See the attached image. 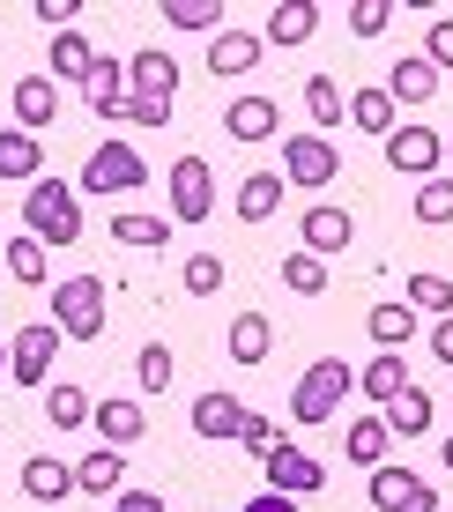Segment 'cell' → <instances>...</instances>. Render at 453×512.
Listing matches in <instances>:
<instances>
[{
  "mask_svg": "<svg viewBox=\"0 0 453 512\" xmlns=\"http://www.w3.org/2000/svg\"><path fill=\"white\" fill-rule=\"evenodd\" d=\"M23 223H30V238H38V245H75V238H82V201H75V186H67V179H30Z\"/></svg>",
  "mask_w": 453,
  "mask_h": 512,
  "instance_id": "1",
  "label": "cell"
},
{
  "mask_svg": "<svg viewBox=\"0 0 453 512\" xmlns=\"http://www.w3.org/2000/svg\"><path fill=\"white\" fill-rule=\"evenodd\" d=\"M350 394H357V372H350V364H342V357H312V372L290 386V416H298V423H327Z\"/></svg>",
  "mask_w": 453,
  "mask_h": 512,
  "instance_id": "2",
  "label": "cell"
},
{
  "mask_svg": "<svg viewBox=\"0 0 453 512\" xmlns=\"http://www.w3.org/2000/svg\"><path fill=\"white\" fill-rule=\"evenodd\" d=\"M52 327H60V342L75 334V342H97L104 334V282L97 275H67L60 290H52Z\"/></svg>",
  "mask_w": 453,
  "mask_h": 512,
  "instance_id": "3",
  "label": "cell"
},
{
  "mask_svg": "<svg viewBox=\"0 0 453 512\" xmlns=\"http://www.w3.org/2000/svg\"><path fill=\"white\" fill-rule=\"evenodd\" d=\"M142 179H149V164H142V149H134V141H97L90 164H82V193H104V201L134 193Z\"/></svg>",
  "mask_w": 453,
  "mask_h": 512,
  "instance_id": "4",
  "label": "cell"
},
{
  "mask_svg": "<svg viewBox=\"0 0 453 512\" xmlns=\"http://www.w3.org/2000/svg\"><path fill=\"white\" fill-rule=\"evenodd\" d=\"M387 164H394V171H409V179H439V164H446V134L431 127V119H402V127L387 134Z\"/></svg>",
  "mask_w": 453,
  "mask_h": 512,
  "instance_id": "5",
  "label": "cell"
},
{
  "mask_svg": "<svg viewBox=\"0 0 453 512\" xmlns=\"http://www.w3.org/2000/svg\"><path fill=\"white\" fill-rule=\"evenodd\" d=\"M335 179H342V156H335V141H327V134H290L283 141V186L320 193V186H335Z\"/></svg>",
  "mask_w": 453,
  "mask_h": 512,
  "instance_id": "6",
  "label": "cell"
},
{
  "mask_svg": "<svg viewBox=\"0 0 453 512\" xmlns=\"http://www.w3.org/2000/svg\"><path fill=\"white\" fill-rule=\"evenodd\" d=\"M372 505L379 512H439V490H431V475L387 461V468H372Z\"/></svg>",
  "mask_w": 453,
  "mask_h": 512,
  "instance_id": "7",
  "label": "cell"
},
{
  "mask_svg": "<svg viewBox=\"0 0 453 512\" xmlns=\"http://www.w3.org/2000/svg\"><path fill=\"white\" fill-rule=\"evenodd\" d=\"M208 208H216V171H208L201 156H179V164H171V216L208 223Z\"/></svg>",
  "mask_w": 453,
  "mask_h": 512,
  "instance_id": "8",
  "label": "cell"
},
{
  "mask_svg": "<svg viewBox=\"0 0 453 512\" xmlns=\"http://www.w3.org/2000/svg\"><path fill=\"white\" fill-rule=\"evenodd\" d=\"M260 468H268V490H275V498H320V483H327V468L312 461V453H298V446H275Z\"/></svg>",
  "mask_w": 453,
  "mask_h": 512,
  "instance_id": "9",
  "label": "cell"
},
{
  "mask_svg": "<svg viewBox=\"0 0 453 512\" xmlns=\"http://www.w3.org/2000/svg\"><path fill=\"white\" fill-rule=\"evenodd\" d=\"M52 357H60V327H23V334H15V342H8V372H15V386H38L45 372H52Z\"/></svg>",
  "mask_w": 453,
  "mask_h": 512,
  "instance_id": "10",
  "label": "cell"
},
{
  "mask_svg": "<svg viewBox=\"0 0 453 512\" xmlns=\"http://www.w3.org/2000/svg\"><path fill=\"white\" fill-rule=\"evenodd\" d=\"M298 238H305V253L312 260H335L342 245L357 238V223H350V208H335V201H320V208H305V223H298Z\"/></svg>",
  "mask_w": 453,
  "mask_h": 512,
  "instance_id": "11",
  "label": "cell"
},
{
  "mask_svg": "<svg viewBox=\"0 0 453 512\" xmlns=\"http://www.w3.org/2000/svg\"><path fill=\"white\" fill-rule=\"evenodd\" d=\"M127 90L134 97H156V104H171V90H179V60H171L164 45H142L127 60Z\"/></svg>",
  "mask_w": 453,
  "mask_h": 512,
  "instance_id": "12",
  "label": "cell"
},
{
  "mask_svg": "<svg viewBox=\"0 0 453 512\" xmlns=\"http://www.w3.org/2000/svg\"><path fill=\"white\" fill-rule=\"evenodd\" d=\"M90 423L104 431V446H112V453L142 446V431H149V416H142V401H134V394H119V401H97V409H90Z\"/></svg>",
  "mask_w": 453,
  "mask_h": 512,
  "instance_id": "13",
  "label": "cell"
},
{
  "mask_svg": "<svg viewBox=\"0 0 453 512\" xmlns=\"http://www.w3.org/2000/svg\"><path fill=\"white\" fill-rule=\"evenodd\" d=\"M246 401H238V394H223V386H216V394H201L194 401V438H231V446H238V431H246Z\"/></svg>",
  "mask_w": 453,
  "mask_h": 512,
  "instance_id": "14",
  "label": "cell"
},
{
  "mask_svg": "<svg viewBox=\"0 0 453 512\" xmlns=\"http://www.w3.org/2000/svg\"><path fill=\"white\" fill-rule=\"evenodd\" d=\"M312 30H320V0H275V8H268V30H260V45H305Z\"/></svg>",
  "mask_w": 453,
  "mask_h": 512,
  "instance_id": "15",
  "label": "cell"
},
{
  "mask_svg": "<svg viewBox=\"0 0 453 512\" xmlns=\"http://www.w3.org/2000/svg\"><path fill=\"white\" fill-rule=\"evenodd\" d=\"M23 498H38V505L75 498V468L52 461V453H30V461H23Z\"/></svg>",
  "mask_w": 453,
  "mask_h": 512,
  "instance_id": "16",
  "label": "cell"
},
{
  "mask_svg": "<svg viewBox=\"0 0 453 512\" xmlns=\"http://www.w3.org/2000/svg\"><path fill=\"white\" fill-rule=\"evenodd\" d=\"M15 179H45V149H38V134L0 127V186H15Z\"/></svg>",
  "mask_w": 453,
  "mask_h": 512,
  "instance_id": "17",
  "label": "cell"
},
{
  "mask_svg": "<svg viewBox=\"0 0 453 512\" xmlns=\"http://www.w3.org/2000/svg\"><path fill=\"white\" fill-rule=\"evenodd\" d=\"M260 30H216V45H208V75H246V67H260Z\"/></svg>",
  "mask_w": 453,
  "mask_h": 512,
  "instance_id": "18",
  "label": "cell"
},
{
  "mask_svg": "<svg viewBox=\"0 0 453 512\" xmlns=\"http://www.w3.org/2000/svg\"><path fill=\"white\" fill-rule=\"evenodd\" d=\"M402 386H409V357H402V349H387V357H372V364L357 372V394L372 401V409H387Z\"/></svg>",
  "mask_w": 453,
  "mask_h": 512,
  "instance_id": "19",
  "label": "cell"
},
{
  "mask_svg": "<svg viewBox=\"0 0 453 512\" xmlns=\"http://www.w3.org/2000/svg\"><path fill=\"white\" fill-rule=\"evenodd\" d=\"M75 90H82V104H90V112L104 119L119 97H127V60H104V52H97V60H90V75H82Z\"/></svg>",
  "mask_w": 453,
  "mask_h": 512,
  "instance_id": "20",
  "label": "cell"
},
{
  "mask_svg": "<svg viewBox=\"0 0 453 512\" xmlns=\"http://www.w3.org/2000/svg\"><path fill=\"white\" fill-rule=\"evenodd\" d=\"M223 349H231V364H246V372H253V364H268L275 327L260 320V312H238V320H231V334H223Z\"/></svg>",
  "mask_w": 453,
  "mask_h": 512,
  "instance_id": "21",
  "label": "cell"
},
{
  "mask_svg": "<svg viewBox=\"0 0 453 512\" xmlns=\"http://www.w3.org/2000/svg\"><path fill=\"white\" fill-rule=\"evenodd\" d=\"M387 97H394V112H402V104H431V97H439V67H431L424 52H416V60H394Z\"/></svg>",
  "mask_w": 453,
  "mask_h": 512,
  "instance_id": "22",
  "label": "cell"
},
{
  "mask_svg": "<svg viewBox=\"0 0 453 512\" xmlns=\"http://www.w3.org/2000/svg\"><path fill=\"white\" fill-rule=\"evenodd\" d=\"M52 112H60V82L52 75H23L15 82V119H23V134H38Z\"/></svg>",
  "mask_w": 453,
  "mask_h": 512,
  "instance_id": "23",
  "label": "cell"
},
{
  "mask_svg": "<svg viewBox=\"0 0 453 512\" xmlns=\"http://www.w3.org/2000/svg\"><path fill=\"white\" fill-rule=\"evenodd\" d=\"M424 431H431V394L409 379L402 394L387 401V438H424Z\"/></svg>",
  "mask_w": 453,
  "mask_h": 512,
  "instance_id": "24",
  "label": "cell"
},
{
  "mask_svg": "<svg viewBox=\"0 0 453 512\" xmlns=\"http://www.w3.org/2000/svg\"><path fill=\"white\" fill-rule=\"evenodd\" d=\"M283 171H253V179H238V216H246V223H268L275 216V208H283Z\"/></svg>",
  "mask_w": 453,
  "mask_h": 512,
  "instance_id": "25",
  "label": "cell"
},
{
  "mask_svg": "<svg viewBox=\"0 0 453 512\" xmlns=\"http://www.w3.org/2000/svg\"><path fill=\"white\" fill-rule=\"evenodd\" d=\"M45 60H52V67H45L52 82H82L97 52H90V38H82V30H52V52H45Z\"/></svg>",
  "mask_w": 453,
  "mask_h": 512,
  "instance_id": "26",
  "label": "cell"
},
{
  "mask_svg": "<svg viewBox=\"0 0 453 512\" xmlns=\"http://www.w3.org/2000/svg\"><path fill=\"white\" fill-rule=\"evenodd\" d=\"M119 475H127V453L97 446L90 461H75V490H90V498H119Z\"/></svg>",
  "mask_w": 453,
  "mask_h": 512,
  "instance_id": "27",
  "label": "cell"
},
{
  "mask_svg": "<svg viewBox=\"0 0 453 512\" xmlns=\"http://www.w3.org/2000/svg\"><path fill=\"white\" fill-rule=\"evenodd\" d=\"M364 327H372V342H379V349H409L416 312L402 305V297H387V305H372V312H364Z\"/></svg>",
  "mask_w": 453,
  "mask_h": 512,
  "instance_id": "28",
  "label": "cell"
},
{
  "mask_svg": "<svg viewBox=\"0 0 453 512\" xmlns=\"http://www.w3.org/2000/svg\"><path fill=\"white\" fill-rule=\"evenodd\" d=\"M342 119H350V127H364V134H394V127H402L387 90H357L350 104H342Z\"/></svg>",
  "mask_w": 453,
  "mask_h": 512,
  "instance_id": "29",
  "label": "cell"
},
{
  "mask_svg": "<svg viewBox=\"0 0 453 512\" xmlns=\"http://www.w3.org/2000/svg\"><path fill=\"white\" fill-rule=\"evenodd\" d=\"M402 305L416 312V320H424V312H431V320H453V282L446 275H409Z\"/></svg>",
  "mask_w": 453,
  "mask_h": 512,
  "instance_id": "30",
  "label": "cell"
},
{
  "mask_svg": "<svg viewBox=\"0 0 453 512\" xmlns=\"http://www.w3.org/2000/svg\"><path fill=\"white\" fill-rule=\"evenodd\" d=\"M223 127H231V141H268L275 134V104L268 97H238L231 112H223Z\"/></svg>",
  "mask_w": 453,
  "mask_h": 512,
  "instance_id": "31",
  "label": "cell"
},
{
  "mask_svg": "<svg viewBox=\"0 0 453 512\" xmlns=\"http://www.w3.org/2000/svg\"><path fill=\"white\" fill-rule=\"evenodd\" d=\"M387 446H394V438H387V416H357V423H350V461H357V468H387Z\"/></svg>",
  "mask_w": 453,
  "mask_h": 512,
  "instance_id": "32",
  "label": "cell"
},
{
  "mask_svg": "<svg viewBox=\"0 0 453 512\" xmlns=\"http://www.w3.org/2000/svg\"><path fill=\"white\" fill-rule=\"evenodd\" d=\"M90 409H97V401L82 394V386H52V394H45V423H52V431H82Z\"/></svg>",
  "mask_w": 453,
  "mask_h": 512,
  "instance_id": "33",
  "label": "cell"
},
{
  "mask_svg": "<svg viewBox=\"0 0 453 512\" xmlns=\"http://www.w3.org/2000/svg\"><path fill=\"white\" fill-rule=\"evenodd\" d=\"M342 104H350V97H342L327 75H305V112H312V134H320V127H342Z\"/></svg>",
  "mask_w": 453,
  "mask_h": 512,
  "instance_id": "34",
  "label": "cell"
},
{
  "mask_svg": "<svg viewBox=\"0 0 453 512\" xmlns=\"http://www.w3.org/2000/svg\"><path fill=\"white\" fill-rule=\"evenodd\" d=\"M112 238H119V245H134V253H156V245H164L171 231H164L156 216H134V208H119V216H112Z\"/></svg>",
  "mask_w": 453,
  "mask_h": 512,
  "instance_id": "35",
  "label": "cell"
},
{
  "mask_svg": "<svg viewBox=\"0 0 453 512\" xmlns=\"http://www.w3.org/2000/svg\"><path fill=\"white\" fill-rule=\"evenodd\" d=\"M0 268H8L15 282H45V245L38 238H8L0 245Z\"/></svg>",
  "mask_w": 453,
  "mask_h": 512,
  "instance_id": "36",
  "label": "cell"
},
{
  "mask_svg": "<svg viewBox=\"0 0 453 512\" xmlns=\"http://www.w3.org/2000/svg\"><path fill=\"white\" fill-rule=\"evenodd\" d=\"M134 379H142V394H164V386L179 379V364H171V349H164V342L134 349Z\"/></svg>",
  "mask_w": 453,
  "mask_h": 512,
  "instance_id": "37",
  "label": "cell"
},
{
  "mask_svg": "<svg viewBox=\"0 0 453 512\" xmlns=\"http://www.w3.org/2000/svg\"><path fill=\"white\" fill-rule=\"evenodd\" d=\"M283 290H298V297H320V290H327V260H312L305 245H298V253L283 260Z\"/></svg>",
  "mask_w": 453,
  "mask_h": 512,
  "instance_id": "38",
  "label": "cell"
},
{
  "mask_svg": "<svg viewBox=\"0 0 453 512\" xmlns=\"http://www.w3.org/2000/svg\"><path fill=\"white\" fill-rule=\"evenodd\" d=\"M164 23L171 30H223V8L216 0H164Z\"/></svg>",
  "mask_w": 453,
  "mask_h": 512,
  "instance_id": "39",
  "label": "cell"
},
{
  "mask_svg": "<svg viewBox=\"0 0 453 512\" xmlns=\"http://www.w3.org/2000/svg\"><path fill=\"white\" fill-rule=\"evenodd\" d=\"M104 119H119V127H171V104H156V97H134V90H127V97H119Z\"/></svg>",
  "mask_w": 453,
  "mask_h": 512,
  "instance_id": "40",
  "label": "cell"
},
{
  "mask_svg": "<svg viewBox=\"0 0 453 512\" xmlns=\"http://www.w3.org/2000/svg\"><path fill=\"white\" fill-rule=\"evenodd\" d=\"M416 223H453V179H424L416 186Z\"/></svg>",
  "mask_w": 453,
  "mask_h": 512,
  "instance_id": "41",
  "label": "cell"
},
{
  "mask_svg": "<svg viewBox=\"0 0 453 512\" xmlns=\"http://www.w3.org/2000/svg\"><path fill=\"white\" fill-rule=\"evenodd\" d=\"M179 282H186L194 297H216V290H223V260H216V253H194V260L179 268Z\"/></svg>",
  "mask_w": 453,
  "mask_h": 512,
  "instance_id": "42",
  "label": "cell"
},
{
  "mask_svg": "<svg viewBox=\"0 0 453 512\" xmlns=\"http://www.w3.org/2000/svg\"><path fill=\"white\" fill-rule=\"evenodd\" d=\"M387 23H394V0H357V8H350V30H357V38H379Z\"/></svg>",
  "mask_w": 453,
  "mask_h": 512,
  "instance_id": "43",
  "label": "cell"
},
{
  "mask_svg": "<svg viewBox=\"0 0 453 512\" xmlns=\"http://www.w3.org/2000/svg\"><path fill=\"white\" fill-rule=\"evenodd\" d=\"M238 446H246L253 461H268V453L283 446V438H275V423H268V416H246V431H238Z\"/></svg>",
  "mask_w": 453,
  "mask_h": 512,
  "instance_id": "44",
  "label": "cell"
},
{
  "mask_svg": "<svg viewBox=\"0 0 453 512\" xmlns=\"http://www.w3.org/2000/svg\"><path fill=\"white\" fill-rule=\"evenodd\" d=\"M424 60L439 67V75L453 67V23H431V38H424Z\"/></svg>",
  "mask_w": 453,
  "mask_h": 512,
  "instance_id": "45",
  "label": "cell"
},
{
  "mask_svg": "<svg viewBox=\"0 0 453 512\" xmlns=\"http://www.w3.org/2000/svg\"><path fill=\"white\" fill-rule=\"evenodd\" d=\"M112 512H164V498H156V490H119Z\"/></svg>",
  "mask_w": 453,
  "mask_h": 512,
  "instance_id": "46",
  "label": "cell"
},
{
  "mask_svg": "<svg viewBox=\"0 0 453 512\" xmlns=\"http://www.w3.org/2000/svg\"><path fill=\"white\" fill-rule=\"evenodd\" d=\"M38 15L52 30H75V0H38Z\"/></svg>",
  "mask_w": 453,
  "mask_h": 512,
  "instance_id": "47",
  "label": "cell"
},
{
  "mask_svg": "<svg viewBox=\"0 0 453 512\" xmlns=\"http://www.w3.org/2000/svg\"><path fill=\"white\" fill-rule=\"evenodd\" d=\"M431 357L453 364V320H431Z\"/></svg>",
  "mask_w": 453,
  "mask_h": 512,
  "instance_id": "48",
  "label": "cell"
},
{
  "mask_svg": "<svg viewBox=\"0 0 453 512\" xmlns=\"http://www.w3.org/2000/svg\"><path fill=\"white\" fill-rule=\"evenodd\" d=\"M246 512H298V498H275V490H260V498H246Z\"/></svg>",
  "mask_w": 453,
  "mask_h": 512,
  "instance_id": "49",
  "label": "cell"
},
{
  "mask_svg": "<svg viewBox=\"0 0 453 512\" xmlns=\"http://www.w3.org/2000/svg\"><path fill=\"white\" fill-rule=\"evenodd\" d=\"M439 461H446V475H453V438H446V446H439Z\"/></svg>",
  "mask_w": 453,
  "mask_h": 512,
  "instance_id": "50",
  "label": "cell"
},
{
  "mask_svg": "<svg viewBox=\"0 0 453 512\" xmlns=\"http://www.w3.org/2000/svg\"><path fill=\"white\" fill-rule=\"evenodd\" d=\"M0 372H8V342H0Z\"/></svg>",
  "mask_w": 453,
  "mask_h": 512,
  "instance_id": "51",
  "label": "cell"
},
{
  "mask_svg": "<svg viewBox=\"0 0 453 512\" xmlns=\"http://www.w3.org/2000/svg\"><path fill=\"white\" fill-rule=\"evenodd\" d=\"M446 164H453V134H446Z\"/></svg>",
  "mask_w": 453,
  "mask_h": 512,
  "instance_id": "52",
  "label": "cell"
},
{
  "mask_svg": "<svg viewBox=\"0 0 453 512\" xmlns=\"http://www.w3.org/2000/svg\"><path fill=\"white\" fill-rule=\"evenodd\" d=\"M0 245H8V238H0Z\"/></svg>",
  "mask_w": 453,
  "mask_h": 512,
  "instance_id": "53",
  "label": "cell"
}]
</instances>
